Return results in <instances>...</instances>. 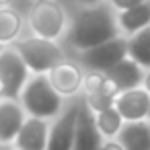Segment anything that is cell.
Here are the masks:
<instances>
[{
	"label": "cell",
	"instance_id": "1",
	"mask_svg": "<svg viewBox=\"0 0 150 150\" xmlns=\"http://www.w3.org/2000/svg\"><path fill=\"white\" fill-rule=\"evenodd\" d=\"M111 37H117V23L107 6H91L80 11L68 31V39L78 50L95 47Z\"/></svg>",
	"mask_w": 150,
	"mask_h": 150
},
{
	"label": "cell",
	"instance_id": "2",
	"mask_svg": "<svg viewBox=\"0 0 150 150\" xmlns=\"http://www.w3.org/2000/svg\"><path fill=\"white\" fill-rule=\"evenodd\" d=\"M19 101L29 115L43 117V119L56 117L62 109V95L52 86L45 72H39L31 78H27V82L19 95Z\"/></svg>",
	"mask_w": 150,
	"mask_h": 150
},
{
	"label": "cell",
	"instance_id": "3",
	"mask_svg": "<svg viewBox=\"0 0 150 150\" xmlns=\"http://www.w3.org/2000/svg\"><path fill=\"white\" fill-rule=\"evenodd\" d=\"M13 47L19 52V56L25 60V64L29 66L31 72L39 74V72H50V68H54L60 60H64L62 50L54 43V39H45V37H27V39H15Z\"/></svg>",
	"mask_w": 150,
	"mask_h": 150
},
{
	"label": "cell",
	"instance_id": "4",
	"mask_svg": "<svg viewBox=\"0 0 150 150\" xmlns=\"http://www.w3.org/2000/svg\"><path fill=\"white\" fill-rule=\"evenodd\" d=\"M29 23L35 35L45 39H56L62 35L66 25V13L56 0H35L29 13Z\"/></svg>",
	"mask_w": 150,
	"mask_h": 150
},
{
	"label": "cell",
	"instance_id": "5",
	"mask_svg": "<svg viewBox=\"0 0 150 150\" xmlns=\"http://www.w3.org/2000/svg\"><path fill=\"white\" fill-rule=\"evenodd\" d=\"M0 78L4 82V97L8 99H19L27 78H29V66L25 60L19 56V52L11 45L0 52Z\"/></svg>",
	"mask_w": 150,
	"mask_h": 150
},
{
	"label": "cell",
	"instance_id": "6",
	"mask_svg": "<svg viewBox=\"0 0 150 150\" xmlns=\"http://www.w3.org/2000/svg\"><path fill=\"white\" fill-rule=\"evenodd\" d=\"M125 56H127V41L121 39V37H111V39H107V41H103L95 47L82 50L80 62L91 70L107 72L117 62H121Z\"/></svg>",
	"mask_w": 150,
	"mask_h": 150
},
{
	"label": "cell",
	"instance_id": "7",
	"mask_svg": "<svg viewBox=\"0 0 150 150\" xmlns=\"http://www.w3.org/2000/svg\"><path fill=\"white\" fill-rule=\"evenodd\" d=\"M78 109H80V103H72L62 113H58V119L50 127L47 148L45 150H72V146H74V134H76Z\"/></svg>",
	"mask_w": 150,
	"mask_h": 150
},
{
	"label": "cell",
	"instance_id": "8",
	"mask_svg": "<svg viewBox=\"0 0 150 150\" xmlns=\"http://www.w3.org/2000/svg\"><path fill=\"white\" fill-rule=\"evenodd\" d=\"M101 148V132L95 121V111L82 101L76 117V134L72 150H99Z\"/></svg>",
	"mask_w": 150,
	"mask_h": 150
},
{
	"label": "cell",
	"instance_id": "9",
	"mask_svg": "<svg viewBox=\"0 0 150 150\" xmlns=\"http://www.w3.org/2000/svg\"><path fill=\"white\" fill-rule=\"evenodd\" d=\"M47 78L52 82V86L62 95V97H70L74 93H78L82 88V70L74 64V62H68V60H60L54 68H50L47 72Z\"/></svg>",
	"mask_w": 150,
	"mask_h": 150
},
{
	"label": "cell",
	"instance_id": "10",
	"mask_svg": "<svg viewBox=\"0 0 150 150\" xmlns=\"http://www.w3.org/2000/svg\"><path fill=\"white\" fill-rule=\"evenodd\" d=\"M47 136H50L47 119L29 115L23 121V125L15 138V144L19 150H45L47 148Z\"/></svg>",
	"mask_w": 150,
	"mask_h": 150
},
{
	"label": "cell",
	"instance_id": "11",
	"mask_svg": "<svg viewBox=\"0 0 150 150\" xmlns=\"http://www.w3.org/2000/svg\"><path fill=\"white\" fill-rule=\"evenodd\" d=\"M115 107L121 113V117L127 121L144 119L150 109V93L146 88H138V86L121 91L115 97Z\"/></svg>",
	"mask_w": 150,
	"mask_h": 150
},
{
	"label": "cell",
	"instance_id": "12",
	"mask_svg": "<svg viewBox=\"0 0 150 150\" xmlns=\"http://www.w3.org/2000/svg\"><path fill=\"white\" fill-rule=\"evenodd\" d=\"M25 107L21 105L19 99H0V142H13L23 125L25 117Z\"/></svg>",
	"mask_w": 150,
	"mask_h": 150
},
{
	"label": "cell",
	"instance_id": "13",
	"mask_svg": "<svg viewBox=\"0 0 150 150\" xmlns=\"http://www.w3.org/2000/svg\"><path fill=\"white\" fill-rule=\"evenodd\" d=\"M119 142L125 150H150V123L136 119L119 129Z\"/></svg>",
	"mask_w": 150,
	"mask_h": 150
},
{
	"label": "cell",
	"instance_id": "14",
	"mask_svg": "<svg viewBox=\"0 0 150 150\" xmlns=\"http://www.w3.org/2000/svg\"><path fill=\"white\" fill-rule=\"evenodd\" d=\"M107 74L117 82L119 91H127V88H136L140 86V82L144 80V74L140 70V64L132 58H123L121 62H117L113 68L107 70Z\"/></svg>",
	"mask_w": 150,
	"mask_h": 150
},
{
	"label": "cell",
	"instance_id": "15",
	"mask_svg": "<svg viewBox=\"0 0 150 150\" xmlns=\"http://www.w3.org/2000/svg\"><path fill=\"white\" fill-rule=\"evenodd\" d=\"M148 25H150V0H144L132 8H125L119 15V27L127 33H136Z\"/></svg>",
	"mask_w": 150,
	"mask_h": 150
},
{
	"label": "cell",
	"instance_id": "16",
	"mask_svg": "<svg viewBox=\"0 0 150 150\" xmlns=\"http://www.w3.org/2000/svg\"><path fill=\"white\" fill-rule=\"evenodd\" d=\"M127 56L140 66L150 68V25L136 31V35L127 41Z\"/></svg>",
	"mask_w": 150,
	"mask_h": 150
},
{
	"label": "cell",
	"instance_id": "17",
	"mask_svg": "<svg viewBox=\"0 0 150 150\" xmlns=\"http://www.w3.org/2000/svg\"><path fill=\"white\" fill-rule=\"evenodd\" d=\"M23 19L15 8H0V43H11L19 37Z\"/></svg>",
	"mask_w": 150,
	"mask_h": 150
},
{
	"label": "cell",
	"instance_id": "18",
	"mask_svg": "<svg viewBox=\"0 0 150 150\" xmlns=\"http://www.w3.org/2000/svg\"><path fill=\"white\" fill-rule=\"evenodd\" d=\"M95 121H97V127H99L101 136H105V138H113L115 134H119V129L123 125V117H121V113L117 111L115 105L95 113Z\"/></svg>",
	"mask_w": 150,
	"mask_h": 150
},
{
	"label": "cell",
	"instance_id": "19",
	"mask_svg": "<svg viewBox=\"0 0 150 150\" xmlns=\"http://www.w3.org/2000/svg\"><path fill=\"white\" fill-rule=\"evenodd\" d=\"M84 103L95 111V113H99V111H103V109H107V107H113L115 105V97H109V95H105V93H88L86 95V99H84Z\"/></svg>",
	"mask_w": 150,
	"mask_h": 150
},
{
	"label": "cell",
	"instance_id": "20",
	"mask_svg": "<svg viewBox=\"0 0 150 150\" xmlns=\"http://www.w3.org/2000/svg\"><path fill=\"white\" fill-rule=\"evenodd\" d=\"M105 76H107V72H103V70H91V72L82 78V88H84V93H86V95H88V93H99L101 86H103V82H105Z\"/></svg>",
	"mask_w": 150,
	"mask_h": 150
},
{
	"label": "cell",
	"instance_id": "21",
	"mask_svg": "<svg viewBox=\"0 0 150 150\" xmlns=\"http://www.w3.org/2000/svg\"><path fill=\"white\" fill-rule=\"evenodd\" d=\"M140 2H144V0H111V4H113L115 8H119V11L132 8V6H136V4H140Z\"/></svg>",
	"mask_w": 150,
	"mask_h": 150
},
{
	"label": "cell",
	"instance_id": "22",
	"mask_svg": "<svg viewBox=\"0 0 150 150\" xmlns=\"http://www.w3.org/2000/svg\"><path fill=\"white\" fill-rule=\"evenodd\" d=\"M99 150H125L121 142H113V140H107V142H101V148Z\"/></svg>",
	"mask_w": 150,
	"mask_h": 150
},
{
	"label": "cell",
	"instance_id": "23",
	"mask_svg": "<svg viewBox=\"0 0 150 150\" xmlns=\"http://www.w3.org/2000/svg\"><path fill=\"white\" fill-rule=\"evenodd\" d=\"M144 88H146V91L150 93V72H148V74L144 76Z\"/></svg>",
	"mask_w": 150,
	"mask_h": 150
},
{
	"label": "cell",
	"instance_id": "24",
	"mask_svg": "<svg viewBox=\"0 0 150 150\" xmlns=\"http://www.w3.org/2000/svg\"><path fill=\"white\" fill-rule=\"evenodd\" d=\"M4 93H6V88H4V82H2V78H0V99L4 97Z\"/></svg>",
	"mask_w": 150,
	"mask_h": 150
},
{
	"label": "cell",
	"instance_id": "25",
	"mask_svg": "<svg viewBox=\"0 0 150 150\" xmlns=\"http://www.w3.org/2000/svg\"><path fill=\"white\" fill-rule=\"evenodd\" d=\"M80 2H86V4H93V2H101V0H80Z\"/></svg>",
	"mask_w": 150,
	"mask_h": 150
},
{
	"label": "cell",
	"instance_id": "26",
	"mask_svg": "<svg viewBox=\"0 0 150 150\" xmlns=\"http://www.w3.org/2000/svg\"><path fill=\"white\" fill-rule=\"evenodd\" d=\"M2 50H4V43H0V52H2Z\"/></svg>",
	"mask_w": 150,
	"mask_h": 150
},
{
	"label": "cell",
	"instance_id": "27",
	"mask_svg": "<svg viewBox=\"0 0 150 150\" xmlns=\"http://www.w3.org/2000/svg\"><path fill=\"white\" fill-rule=\"evenodd\" d=\"M148 115H150V109H148Z\"/></svg>",
	"mask_w": 150,
	"mask_h": 150
}]
</instances>
